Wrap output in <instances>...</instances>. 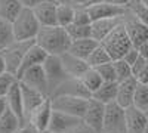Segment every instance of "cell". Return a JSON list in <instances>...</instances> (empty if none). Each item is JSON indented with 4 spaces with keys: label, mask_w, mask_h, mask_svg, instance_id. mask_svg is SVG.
Segmentation results:
<instances>
[{
    "label": "cell",
    "mask_w": 148,
    "mask_h": 133,
    "mask_svg": "<svg viewBox=\"0 0 148 133\" xmlns=\"http://www.w3.org/2000/svg\"><path fill=\"white\" fill-rule=\"evenodd\" d=\"M43 70L47 78V84H49V98L52 96V93L62 84L65 80L70 78V76L67 74V71L64 68L62 59L61 56H51L49 55L47 59L43 64Z\"/></svg>",
    "instance_id": "5b68a950"
},
{
    "label": "cell",
    "mask_w": 148,
    "mask_h": 133,
    "mask_svg": "<svg viewBox=\"0 0 148 133\" xmlns=\"http://www.w3.org/2000/svg\"><path fill=\"white\" fill-rule=\"evenodd\" d=\"M74 14H76V6L74 5H58L56 9V18L59 27H70L74 22Z\"/></svg>",
    "instance_id": "83f0119b"
},
{
    "label": "cell",
    "mask_w": 148,
    "mask_h": 133,
    "mask_svg": "<svg viewBox=\"0 0 148 133\" xmlns=\"http://www.w3.org/2000/svg\"><path fill=\"white\" fill-rule=\"evenodd\" d=\"M102 133H127L126 111L117 102L105 105V118Z\"/></svg>",
    "instance_id": "52a82bcc"
},
{
    "label": "cell",
    "mask_w": 148,
    "mask_h": 133,
    "mask_svg": "<svg viewBox=\"0 0 148 133\" xmlns=\"http://www.w3.org/2000/svg\"><path fill=\"white\" fill-rule=\"evenodd\" d=\"M14 42H15V35H14L12 22L0 16V52L6 49L8 46H10Z\"/></svg>",
    "instance_id": "4316f807"
},
{
    "label": "cell",
    "mask_w": 148,
    "mask_h": 133,
    "mask_svg": "<svg viewBox=\"0 0 148 133\" xmlns=\"http://www.w3.org/2000/svg\"><path fill=\"white\" fill-rule=\"evenodd\" d=\"M14 27V35L15 40L18 42H25V40H36L42 25L39 19L36 18V14L33 9L24 8L21 14L16 16V19L12 22Z\"/></svg>",
    "instance_id": "7a4b0ae2"
},
{
    "label": "cell",
    "mask_w": 148,
    "mask_h": 133,
    "mask_svg": "<svg viewBox=\"0 0 148 133\" xmlns=\"http://www.w3.org/2000/svg\"><path fill=\"white\" fill-rule=\"evenodd\" d=\"M138 87V80L132 77L126 81L119 83V90H117V99L116 102L121 106V108H129L133 106V99H135V92Z\"/></svg>",
    "instance_id": "d6986e66"
},
{
    "label": "cell",
    "mask_w": 148,
    "mask_h": 133,
    "mask_svg": "<svg viewBox=\"0 0 148 133\" xmlns=\"http://www.w3.org/2000/svg\"><path fill=\"white\" fill-rule=\"evenodd\" d=\"M18 81L16 76L10 74V72H3L2 76H0V98H6L9 90L12 89V86Z\"/></svg>",
    "instance_id": "e575fe53"
},
{
    "label": "cell",
    "mask_w": 148,
    "mask_h": 133,
    "mask_svg": "<svg viewBox=\"0 0 148 133\" xmlns=\"http://www.w3.org/2000/svg\"><path fill=\"white\" fill-rule=\"evenodd\" d=\"M71 37L64 27H42L36 37V44L51 56H62L71 47Z\"/></svg>",
    "instance_id": "6da1fadb"
},
{
    "label": "cell",
    "mask_w": 148,
    "mask_h": 133,
    "mask_svg": "<svg viewBox=\"0 0 148 133\" xmlns=\"http://www.w3.org/2000/svg\"><path fill=\"white\" fill-rule=\"evenodd\" d=\"M6 101H8V106L9 110L14 113L18 120L21 121V124L24 126L25 121V113H24V101H22V89H21V83L19 80L12 86V89L9 90L8 96H6Z\"/></svg>",
    "instance_id": "e0dca14e"
},
{
    "label": "cell",
    "mask_w": 148,
    "mask_h": 133,
    "mask_svg": "<svg viewBox=\"0 0 148 133\" xmlns=\"http://www.w3.org/2000/svg\"><path fill=\"white\" fill-rule=\"evenodd\" d=\"M37 133H39V132H37Z\"/></svg>",
    "instance_id": "9f6ffc18"
},
{
    "label": "cell",
    "mask_w": 148,
    "mask_h": 133,
    "mask_svg": "<svg viewBox=\"0 0 148 133\" xmlns=\"http://www.w3.org/2000/svg\"><path fill=\"white\" fill-rule=\"evenodd\" d=\"M99 76L102 77L104 83H113V81H117V77H116V70H114V65L113 62L110 64H105V65H101L96 68Z\"/></svg>",
    "instance_id": "8d00e7d4"
},
{
    "label": "cell",
    "mask_w": 148,
    "mask_h": 133,
    "mask_svg": "<svg viewBox=\"0 0 148 133\" xmlns=\"http://www.w3.org/2000/svg\"><path fill=\"white\" fill-rule=\"evenodd\" d=\"M56 5H73V0H52Z\"/></svg>",
    "instance_id": "681fc988"
},
{
    "label": "cell",
    "mask_w": 148,
    "mask_h": 133,
    "mask_svg": "<svg viewBox=\"0 0 148 133\" xmlns=\"http://www.w3.org/2000/svg\"><path fill=\"white\" fill-rule=\"evenodd\" d=\"M126 8L139 22H142L145 27H148V8L141 2V0H132Z\"/></svg>",
    "instance_id": "4dcf8cb0"
},
{
    "label": "cell",
    "mask_w": 148,
    "mask_h": 133,
    "mask_svg": "<svg viewBox=\"0 0 148 133\" xmlns=\"http://www.w3.org/2000/svg\"><path fill=\"white\" fill-rule=\"evenodd\" d=\"M8 110H9V106H8V101H6V98H0V118H2V117L6 114Z\"/></svg>",
    "instance_id": "ee69618b"
},
{
    "label": "cell",
    "mask_w": 148,
    "mask_h": 133,
    "mask_svg": "<svg viewBox=\"0 0 148 133\" xmlns=\"http://www.w3.org/2000/svg\"><path fill=\"white\" fill-rule=\"evenodd\" d=\"M18 80L22 84H25V86H28L31 89L39 90L40 93H43L45 96L49 98V84H47V78L45 74L43 65H37V67L27 70L25 72H22L19 76Z\"/></svg>",
    "instance_id": "ba28073f"
},
{
    "label": "cell",
    "mask_w": 148,
    "mask_h": 133,
    "mask_svg": "<svg viewBox=\"0 0 148 133\" xmlns=\"http://www.w3.org/2000/svg\"><path fill=\"white\" fill-rule=\"evenodd\" d=\"M104 118H105V105L95 99H90L88 111L83 117V121L89 127H92L96 133H102Z\"/></svg>",
    "instance_id": "7c38bea8"
},
{
    "label": "cell",
    "mask_w": 148,
    "mask_h": 133,
    "mask_svg": "<svg viewBox=\"0 0 148 133\" xmlns=\"http://www.w3.org/2000/svg\"><path fill=\"white\" fill-rule=\"evenodd\" d=\"M80 80H82V83L84 84V87L88 89L90 93H95V92L104 84V80H102V77L99 76V72H98L96 68H89V70L80 77Z\"/></svg>",
    "instance_id": "484cf974"
},
{
    "label": "cell",
    "mask_w": 148,
    "mask_h": 133,
    "mask_svg": "<svg viewBox=\"0 0 148 133\" xmlns=\"http://www.w3.org/2000/svg\"><path fill=\"white\" fill-rule=\"evenodd\" d=\"M55 96H76V98H84V99H92V93L84 87V84L82 83L80 78L70 77L65 80L61 86L52 93L51 98Z\"/></svg>",
    "instance_id": "8fae6325"
},
{
    "label": "cell",
    "mask_w": 148,
    "mask_h": 133,
    "mask_svg": "<svg viewBox=\"0 0 148 133\" xmlns=\"http://www.w3.org/2000/svg\"><path fill=\"white\" fill-rule=\"evenodd\" d=\"M82 121H83L82 118H77V117H73V115H68V114L53 110L47 130H51L53 133H68L74 127H77Z\"/></svg>",
    "instance_id": "5bb4252c"
},
{
    "label": "cell",
    "mask_w": 148,
    "mask_h": 133,
    "mask_svg": "<svg viewBox=\"0 0 148 133\" xmlns=\"http://www.w3.org/2000/svg\"><path fill=\"white\" fill-rule=\"evenodd\" d=\"M104 2H107V0H88V6H90V5H98V3H104Z\"/></svg>",
    "instance_id": "f907efd6"
},
{
    "label": "cell",
    "mask_w": 148,
    "mask_h": 133,
    "mask_svg": "<svg viewBox=\"0 0 148 133\" xmlns=\"http://www.w3.org/2000/svg\"><path fill=\"white\" fill-rule=\"evenodd\" d=\"M89 15L92 22L98 21V19H107V18H119V16H125L127 8L125 6H117L110 2H104V3H98V5H90L88 6Z\"/></svg>",
    "instance_id": "30bf717a"
},
{
    "label": "cell",
    "mask_w": 148,
    "mask_h": 133,
    "mask_svg": "<svg viewBox=\"0 0 148 133\" xmlns=\"http://www.w3.org/2000/svg\"><path fill=\"white\" fill-rule=\"evenodd\" d=\"M138 50H139V55L145 59H148V42H145L144 44H141L138 47Z\"/></svg>",
    "instance_id": "f6af8a7d"
},
{
    "label": "cell",
    "mask_w": 148,
    "mask_h": 133,
    "mask_svg": "<svg viewBox=\"0 0 148 133\" xmlns=\"http://www.w3.org/2000/svg\"><path fill=\"white\" fill-rule=\"evenodd\" d=\"M145 64H147V59L142 58V56H139V58H138V61L133 64V67H132V72H133V77H135V78H136V77L139 76V72L144 70Z\"/></svg>",
    "instance_id": "f35d334b"
},
{
    "label": "cell",
    "mask_w": 148,
    "mask_h": 133,
    "mask_svg": "<svg viewBox=\"0 0 148 133\" xmlns=\"http://www.w3.org/2000/svg\"><path fill=\"white\" fill-rule=\"evenodd\" d=\"M39 133H53V132H51V130H43V132H39Z\"/></svg>",
    "instance_id": "f5cc1de1"
},
{
    "label": "cell",
    "mask_w": 148,
    "mask_h": 133,
    "mask_svg": "<svg viewBox=\"0 0 148 133\" xmlns=\"http://www.w3.org/2000/svg\"><path fill=\"white\" fill-rule=\"evenodd\" d=\"M74 6H88V0H73Z\"/></svg>",
    "instance_id": "c3c4849f"
},
{
    "label": "cell",
    "mask_w": 148,
    "mask_h": 133,
    "mask_svg": "<svg viewBox=\"0 0 148 133\" xmlns=\"http://www.w3.org/2000/svg\"><path fill=\"white\" fill-rule=\"evenodd\" d=\"M133 106L138 108V110H141V111H144V113L148 111V84L138 83L136 92H135Z\"/></svg>",
    "instance_id": "1f68e13d"
},
{
    "label": "cell",
    "mask_w": 148,
    "mask_h": 133,
    "mask_svg": "<svg viewBox=\"0 0 148 133\" xmlns=\"http://www.w3.org/2000/svg\"><path fill=\"white\" fill-rule=\"evenodd\" d=\"M22 3L24 8H28V9H36L37 6H40L45 2H52V0H19Z\"/></svg>",
    "instance_id": "60d3db41"
},
{
    "label": "cell",
    "mask_w": 148,
    "mask_h": 133,
    "mask_svg": "<svg viewBox=\"0 0 148 133\" xmlns=\"http://www.w3.org/2000/svg\"><path fill=\"white\" fill-rule=\"evenodd\" d=\"M141 2H142V3H144V5L148 8V0H141Z\"/></svg>",
    "instance_id": "816d5d0a"
},
{
    "label": "cell",
    "mask_w": 148,
    "mask_h": 133,
    "mask_svg": "<svg viewBox=\"0 0 148 133\" xmlns=\"http://www.w3.org/2000/svg\"><path fill=\"white\" fill-rule=\"evenodd\" d=\"M114 70H116V77H117V83L121 81H126L129 78L133 77V72H132V67L129 64H126L123 59H119V61H113Z\"/></svg>",
    "instance_id": "836d02e7"
},
{
    "label": "cell",
    "mask_w": 148,
    "mask_h": 133,
    "mask_svg": "<svg viewBox=\"0 0 148 133\" xmlns=\"http://www.w3.org/2000/svg\"><path fill=\"white\" fill-rule=\"evenodd\" d=\"M68 133H96V132H95L92 127H89L84 121H82L77 127H74V129H73V130H70Z\"/></svg>",
    "instance_id": "ab89813d"
},
{
    "label": "cell",
    "mask_w": 148,
    "mask_h": 133,
    "mask_svg": "<svg viewBox=\"0 0 148 133\" xmlns=\"http://www.w3.org/2000/svg\"><path fill=\"white\" fill-rule=\"evenodd\" d=\"M51 99H52V108L55 111L64 113L82 120L86 111H88L89 101H90L84 98H76V96H55V98Z\"/></svg>",
    "instance_id": "8992f818"
},
{
    "label": "cell",
    "mask_w": 148,
    "mask_h": 133,
    "mask_svg": "<svg viewBox=\"0 0 148 133\" xmlns=\"http://www.w3.org/2000/svg\"><path fill=\"white\" fill-rule=\"evenodd\" d=\"M34 43H36V40H25V42L15 40L10 46H8L6 49H3L2 52H0V53H2V56H3V59H5L6 71L8 72H10V74H14V76L18 74L24 56L27 55L28 49Z\"/></svg>",
    "instance_id": "277c9868"
},
{
    "label": "cell",
    "mask_w": 148,
    "mask_h": 133,
    "mask_svg": "<svg viewBox=\"0 0 148 133\" xmlns=\"http://www.w3.org/2000/svg\"><path fill=\"white\" fill-rule=\"evenodd\" d=\"M141 55H139V50L136 49V47H132V49L123 56V61H125L126 64H129L130 67H133V64L138 61V58H139Z\"/></svg>",
    "instance_id": "74e56055"
},
{
    "label": "cell",
    "mask_w": 148,
    "mask_h": 133,
    "mask_svg": "<svg viewBox=\"0 0 148 133\" xmlns=\"http://www.w3.org/2000/svg\"><path fill=\"white\" fill-rule=\"evenodd\" d=\"M16 133H37V130L30 124V123H25L24 126H21L19 129H18V132Z\"/></svg>",
    "instance_id": "7bdbcfd3"
},
{
    "label": "cell",
    "mask_w": 148,
    "mask_h": 133,
    "mask_svg": "<svg viewBox=\"0 0 148 133\" xmlns=\"http://www.w3.org/2000/svg\"><path fill=\"white\" fill-rule=\"evenodd\" d=\"M86 62H88V65L90 68H98V67H101V65L113 62V59H111V56L108 55V52L102 47V44H99L92 52V55L88 58V61H86Z\"/></svg>",
    "instance_id": "f546056e"
},
{
    "label": "cell",
    "mask_w": 148,
    "mask_h": 133,
    "mask_svg": "<svg viewBox=\"0 0 148 133\" xmlns=\"http://www.w3.org/2000/svg\"><path fill=\"white\" fill-rule=\"evenodd\" d=\"M21 126L22 124L18 117L10 110H8L6 114L0 118V133H16Z\"/></svg>",
    "instance_id": "f1b7e54d"
},
{
    "label": "cell",
    "mask_w": 148,
    "mask_h": 133,
    "mask_svg": "<svg viewBox=\"0 0 148 133\" xmlns=\"http://www.w3.org/2000/svg\"><path fill=\"white\" fill-rule=\"evenodd\" d=\"M3 72H6V64H5V59H3L2 53H0V76H2Z\"/></svg>",
    "instance_id": "7dc6e473"
},
{
    "label": "cell",
    "mask_w": 148,
    "mask_h": 133,
    "mask_svg": "<svg viewBox=\"0 0 148 133\" xmlns=\"http://www.w3.org/2000/svg\"><path fill=\"white\" fill-rule=\"evenodd\" d=\"M21 83V81H19ZM21 89H22V101H24V113H25V121L30 118V115L39 108L46 99L47 96L40 93L39 90L31 89L25 84L21 83Z\"/></svg>",
    "instance_id": "2e32d148"
},
{
    "label": "cell",
    "mask_w": 148,
    "mask_h": 133,
    "mask_svg": "<svg viewBox=\"0 0 148 133\" xmlns=\"http://www.w3.org/2000/svg\"><path fill=\"white\" fill-rule=\"evenodd\" d=\"M22 9L24 6L19 0H0V16L9 22H14Z\"/></svg>",
    "instance_id": "d4e9b609"
},
{
    "label": "cell",
    "mask_w": 148,
    "mask_h": 133,
    "mask_svg": "<svg viewBox=\"0 0 148 133\" xmlns=\"http://www.w3.org/2000/svg\"><path fill=\"white\" fill-rule=\"evenodd\" d=\"M101 44H102L104 49L108 52V55L111 56L113 61L123 59V56H125L133 47V44H132V42L129 39V34H127V31L125 28V24L119 25Z\"/></svg>",
    "instance_id": "3957f363"
},
{
    "label": "cell",
    "mask_w": 148,
    "mask_h": 133,
    "mask_svg": "<svg viewBox=\"0 0 148 133\" xmlns=\"http://www.w3.org/2000/svg\"><path fill=\"white\" fill-rule=\"evenodd\" d=\"M53 113V108H52V99L47 98L37 110L30 115V118L27 120V123H30L37 132H43L47 130L49 123H51V117Z\"/></svg>",
    "instance_id": "4fadbf2b"
},
{
    "label": "cell",
    "mask_w": 148,
    "mask_h": 133,
    "mask_svg": "<svg viewBox=\"0 0 148 133\" xmlns=\"http://www.w3.org/2000/svg\"><path fill=\"white\" fill-rule=\"evenodd\" d=\"M101 43L96 42L95 39L89 37V39H82V40H74L71 43V47H70V53L77 56L80 59H83V61H88V58L92 55V52L96 49L98 46H99Z\"/></svg>",
    "instance_id": "603a6c76"
},
{
    "label": "cell",
    "mask_w": 148,
    "mask_h": 133,
    "mask_svg": "<svg viewBox=\"0 0 148 133\" xmlns=\"http://www.w3.org/2000/svg\"><path fill=\"white\" fill-rule=\"evenodd\" d=\"M144 133H148V124H147V127H145V130H144Z\"/></svg>",
    "instance_id": "db71d44e"
},
{
    "label": "cell",
    "mask_w": 148,
    "mask_h": 133,
    "mask_svg": "<svg viewBox=\"0 0 148 133\" xmlns=\"http://www.w3.org/2000/svg\"><path fill=\"white\" fill-rule=\"evenodd\" d=\"M47 53L42 49L40 46H37L36 43L28 49V52H27V55L24 56V59H22V64H21V67H19V71H18V74H16V77L19 78V76L22 74V72H25L27 70H30V68H33V67H37V65H43L45 64V61L47 59Z\"/></svg>",
    "instance_id": "ffe728a7"
},
{
    "label": "cell",
    "mask_w": 148,
    "mask_h": 133,
    "mask_svg": "<svg viewBox=\"0 0 148 133\" xmlns=\"http://www.w3.org/2000/svg\"><path fill=\"white\" fill-rule=\"evenodd\" d=\"M147 115H148V111H147Z\"/></svg>",
    "instance_id": "11a10c76"
},
{
    "label": "cell",
    "mask_w": 148,
    "mask_h": 133,
    "mask_svg": "<svg viewBox=\"0 0 148 133\" xmlns=\"http://www.w3.org/2000/svg\"><path fill=\"white\" fill-rule=\"evenodd\" d=\"M126 127L127 133H144L148 124V115L147 113L138 110L135 106L126 108Z\"/></svg>",
    "instance_id": "ac0fdd59"
},
{
    "label": "cell",
    "mask_w": 148,
    "mask_h": 133,
    "mask_svg": "<svg viewBox=\"0 0 148 133\" xmlns=\"http://www.w3.org/2000/svg\"><path fill=\"white\" fill-rule=\"evenodd\" d=\"M136 80L141 84H148V59H147V64H145L144 70L139 72V76L136 77Z\"/></svg>",
    "instance_id": "b9f144b4"
},
{
    "label": "cell",
    "mask_w": 148,
    "mask_h": 133,
    "mask_svg": "<svg viewBox=\"0 0 148 133\" xmlns=\"http://www.w3.org/2000/svg\"><path fill=\"white\" fill-rule=\"evenodd\" d=\"M117 90H119V83H104L95 93H92V99L101 102L104 105H108L111 102H116L117 99Z\"/></svg>",
    "instance_id": "cb8c5ba5"
},
{
    "label": "cell",
    "mask_w": 148,
    "mask_h": 133,
    "mask_svg": "<svg viewBox=\"0 0 148 133\" xmlns=\"http://www.w3.org/2000/svg\"><path fill=\"white\" fill-rule=\"evenodd\" d=\"M123 24H125V28L129 34V39H130L133 47L138 49L141 44L148 42V27H145L142 22H139L129 10L123 16Z\"/></svg>",
    "instance_id": "9c48e42d"
},
{
    "label": "cell",
    "mask_w": 148,
    "mask_h": 133,
    "mask_svg": "<svg viewBox=\"0 0 148 133\" xmlns=\"http://www.w3.org/2000/svg\"><path fill=\"white\" fill-rule=\"evenodd\" d=\"M67 33L71 37V40H82V39H89L92 37V27L90 25H76L71 24L70 27H67Z\"/></svg>",
    "instance_id": "d6a6232c"
},
{
    "label": "cell",
    "mask_w": 148,
    "mask_h": 133,
    "mask_svg": "<svg viewBox=\"0 0 148 133\" xmlns=\"http://www.w3.org/2000/svg\"><path fill=\"white\" fill-rule=\"evenodd\" d=\"M107 2H110V3H113V5H117V6H127L132 0H107Z\"/></svg>",
    "instance_id": "bcb514c9"
},
{
    "label": "cell",
    "mask_w": 148,
    "mask_h": 133,
    "mask_svg": "<svg viewBox=\"0 0 148 133\" xmlns=\"http://www.w3.org/2000/svg\"><path fill=\"white\" fill-rule=\"evenodd\" d=\"M61 59H62V64H64V68L67 71V74L70 77H74V78H80L84 72L90 68L86 61L71 55L70 52L64 53L62 56H61Z\"/></svg>",
    "instance_id": "7402d4cb"
},
{
    "label": "cell",
    "mask_w": 148,
    "mask_h": 133,
    "mask_svg": "<svg viewBox=\"0 0 148 133\" xmlns=\"http://www.w3.org/2000/svg\"><path fill=\"white\" fill-rule=\"evenodd\" d=\"M56 9L58 5L53 2H45L40 6H37L34 10L36 18L39 19L42 27H55L58 25V18H56Z\"/></svg>",
    "instance_id": "44dd1931"
},
{
    "label": "cell",
    "mask_w": 148,
    "mask_h": 133,
    "mask_svg": "<svg viewBox=\"0 0 148 133\" xmlns=\"http://www.w3.org/2000/svg\"><path fill=\"white\" fill-rule=\"evenodd\" d=\"M121 24H123V16L93 21L90 24V27H92V39H95L96 42L102 43L119 25H121Z\"/></svg>",
    "instance_id": "9a60e30c"
},
{
    "label": "cell",
    "mask_w": 148,
    "mask_h": 133,
    "mask_svg": "<svg viewBox=\"0 0 148 133\" xmlns=\"http://www.w3.org/2000/svg\"><path fill=\"white\" fill-rule=\"evenodd\" d=\"M76 25H90L92 19L89 15L88 6H76V14H74V22Z\"/></svg>",
    "instance_id": "d590c367"
}]
</instances>
